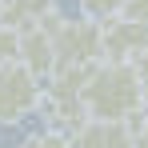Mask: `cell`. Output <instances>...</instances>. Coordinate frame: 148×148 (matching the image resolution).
I'll list each match as a JSON object with an SVG mask.
<instances>
[{
    "label": "cell",
    "mask_w": 148,
    "mask_h": 148,
    "mask_svg": "<svg viewBox=\"0 0 148 148\" xmlns=\"http://www.w3.org/2000/svg\"><path fill=\"white\" fill-rule=\"evenodd\" d=\"M84 108L92 120H136L148 112V96L132 60H100L84 84Z\"/></svg>",
    "instance_id": "1"
},
{
    "label": "cell",
    "mask_w": 148,
    "mask_h": 148,
    "mask_svg": "<svg viewBox=\"0 0 148 148\" xmlns=\"http://www.w3.org/2000/svg\"><path fill=\"white\" fill-rule=\"evenodd\" d=\"M56 36V68H76V64H100L104 60V20L96 16H72L52 28Z\"/></svg>",
    "instance_id": "2"
},
{
    "label": "cell",
    "mask_w": 148,
    "mask_h": 148,
    "mask_svg": "<svg viewBox=\"0 0 148 148\" xmlns=\"http://www.w3.org/2000/svg\"><path fill=\"white\" fill-rule=\"evenodd\" d=\"M44 104V80L24 60L0 68V124H20Z\"/></svg>",
    "instance_id": "3"
},
{
    "label": "cell",
    "mask_w": 148,
    "mask_h": 148,
    "mask_svg": "<svg viewBox=\"0 0 148 148\" xmlns=\"http://www.w3.org/2000/svg\"><path fill=\"white\" fill-rule=\"evenodd\" d=\"M148 52V20L112 16L104 20V60H136Z\"/></svg>",
    "instance_id": "4"
},
{
    "label": "cell",
    "mask_w": 148,
    "mask_h": 148,
    "mask_svg": "<svg viewBox=\"0 0 148 148\" xmlns=\"http://www.w3.org/2000/svg\"><path fill=\"white\" fill-rule=\"evenodd\" d=\"M56 24H60V20L20 32V60H24L40 80H48V76L56 72V36H52V28H56Z\"/></svg>",
    "instance_id": "5"
},
{
    "label": "cell",
    "mask_w": 148,
    "mask_h": 148,
    "mask_svg": "<svg viewBox=\"0 0 148 148\" xmlns=\"http://www.w3.org/2000/svg\"><path fill=\"white\" fill-rule=\"evenodd\" d=\"M72 148H136L132 120H88L72 136Z\"/></svg>",
    "instance_id": "6"
},
{
    "label": "cell",
    "mask_w": 148,
    "mask_h": 148,
    "mask_svg": "<svg viewBox=\"0 0 148 148\" xmlns=\"http://www.w3.org/2000/svg\"><path fill=\"white\" fill-rule=\"evenodd\" d=\"M52 20H60L56 0H4L0 4V28H12V32H28Z\"/></svg>",
    "instance_id": "7"
},
{
    "label": "cell",
    "mask_w": 148,
    "mask_h": 148,
    "mask_svg": "<svg viewBox=\"0 0 148 148\" xmlns=\"http://www.w3.org/2000/svg\"><path fill=\"white\" fill-rule=\"evenodd\" d=\"M16 148H72V136H68V132H60V128H44V132L24 136Z\"/></svg>",
    "instance_id": "8"
},
{
    "label": "cell",
    "mask_w": 148,
    "mask_h": 148,
    "mask_svg": "<svg viewBox=\"0 0 148 148\" xmlns=\"http://www.w3.org/2000/svg\"><path fill=\"white\" fill-rule=\"evenodd\" d=\"M124 4H128V0H80V8H84L88 16H96V20H112V16H120Z\"/></svg>",
    "instance_id": "9"
},
{
    "label": "cell",
    "mask_w": 148,
    "mask_h": 148,
    "mask_svg": "<svg viewBox=\"0 0 148 148\" xmlns=\"http://www.w3.org/2000/svg\"><path fill=\"white\" fill-rule=\"evenodd\" d=\"M12 60H20V32L0 28V68L12 64Z\"/></svg>",
    "instance_id": "10"
},
{
    "label": "cell",
    "mask_w": 148,
    "mask_h": 148,
    "mask_svg": "<svg viewBox=\"0 0 148 148\" xmlns=\"http://www.w3.org/2000/svg\"><path fill=\"white\" fill-rule=\"evenodd\" d=\"M120 16H132V20H148V0H128Z\"/></svg>",
    "instance_id": "11"
},
{
    "label": "cell",
    "mask_w": 148,
    "mask_h": 148,
    "mask_svg": "<svg viewBox=\"0 0 148 148\" xmlns=\"http://www.w3.org/2000/svg\"><path fill=\"white\" fill-rule=\"evenodd\" d=\"M132 68H136V76H140V88H144V96H148V52L132 60Z\"/></svg>",
    "instance_id": "12"
},
{
    "label": "cell",
    "mask_w": 148,
    "mask_h": 148,
    "mask_svg": "<svg viewBox=\"0 0 148 148\" xmlns=\"http://www.w3.org/2000/svg\"><path fill=\"white\" fill-rule=\"evenodd\" d=\"M132 124H136V148H148V112H144V116H136Z\"/></svg>",
    "instance_id": "13"
},
{
    "label": "cell",
    "mask_w": 148,
    "mask_h": 148,
    "mask_svg": "<svg viewBox=\"0 0 148 148\" xmlns=\"http://www.w3.org/2000/svg\"><path fill=\"white\" fill-rule=\"evenodd\" d=\"M0 4H4V0H0Z\"/></svg>",
    "instance_id": "14"
}]
</instances>
